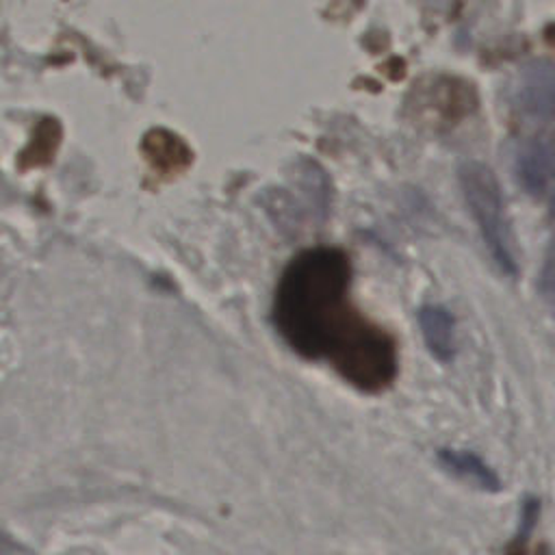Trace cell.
I'll return each instance as SVG.
<instances>
[{
	"label": "cell",
	"instance_id": "obj_12",
	"mask_svg": "<svg viewBox=\"0 0 555 555\" xmlns=\"http://www.w3.org/2000/svg\"><path fill=\"white\" fill-rule=\"evenodd\" d=\"M553 212H555V199H553Z\"/></svg>",
	"mask_w": 555,
	"mask_h": 555
},
{
	"label": "cell",
	"instance_id": "obj_7",
	"mask_svg": "<svg viewBox=\"0 0 555 555\" xmlns=\"http://www.w3.org/2000/svg\"><path fill=\"white\" fill-rule=\"evenodd\" d=\"M440 462L447 466V470L455 473L457 477H464L473 483H477L483 490H499L501 488V479L499 475L475 453L470 451H462V449H440L438 453Z\"/></svg>",
	"mask_w": 555,
	"mask_h": 555
},
{
	"label": "cell",
	"instance_id": "obj_11",
	"mask_svg": "<svg viewBox=\"0 0 555 555\" xmlns=\"http://www.w3.org/2000/svg\"><path fill=\"white\" fill-rule=\"evenodd\" d=\"M546 37H548V39L555 43V24H553V26L546 30Z\"/></svg>",
	"mask_w": 555,
	"mask_h": 555
},
{
	"label": "cell",
	"instance_id": "obj_5",
	"mask_svg": "<svg viewBox=\"0 0 555 555\" xmlns=\"http://www.w3.org/2000/svg\"><path fill=\"white\" fill-rule=\"evenodd\" d=\"M418 327L429 353L449 362L455 356V321L453 314L440 304H427L418 310Z\"/></svg>",
	"mask_w": 555,
	"mask_h": 555
},
{
	"label": "cell",
	"instance_id": "obj_6",
	"mask_svg": "<svg viewBox=\"0 0 555 555\" xmlns=\"http://www.w3.org/2000/svg\"><path fill=\"white\" fill-rule=\"evenodd\" d=\"M143 154L147 158V163L154 167V171L165 173V176H173L180 173L182 169L189 167L193 152L189 150V145L176 137L169 130H152L145 134L143 139Z\"/></svg>",
	"mask_w": 555,
	"mask_h": 555
},
{
	"label": "cell",
	"instance_id": "obj_2",
	"mask_svg": "<svg viewBox=\"0 0 555 555\" xmlns=\"http://www.w3.org/2000/svg\"><path fill=\"white\" fill-rule=\"evenodd\" d=\"M457 178L466 206L481 232V238L492 260L505 275H516L518 262L514 238L505 215L503 193L494 171L479 160H466L460 165Z\"/></svg>",
	"mask_w": 555,
	"mask_h": 555
},
{
	"label": "cell",
	"instance_id": "obj_8",
	"mask_svg": "<svg viewBox=\"0 0 555 555\" xmlns=\"http://www.w3.org/2000/svg\"><path fill=\"white\" fill-rule=\"evenodd\" d=\"M538 516H540V501L535 496H527L520 507V520H518L514 542L509 544V551H522L527 546V542L535 529Z\"/></svg>",
	"mask_w": 555,
	"mask_h": 555
},
{
	"label": "cell",
	"instance_id": "obj_10",
	"mask_svg": "<svg viewBox=\"0 0 555 555\" xmlns=\"http://www.w3.org/2000/svg\"><path fill=\"white\" fill-rule=\"evenodd\" d=\"M425 7H429L431 11H444L449 4H451V0H421Z\"/></svg>",
	"mask_w": 555,
	"mask_h": 555
},
{
	"label": "cell",
	"instance_id": "obj_9",
	"mask_svg": "<svg viewBox=\"0 0 555 555\" xmlns=\"http://www.w3.org/2000/svg\"><path fill=\"white\" fill-rule=\"evenodd\" d=\"M538 291H540L544 306L555 317V241L546 249V256H544V262L540 269V278H538Z\"/></svg>",
	"mask_w": 555,
	"mask_h": 555
},
{
	"label": "cell",
	"instance_id": "obj_1",
	"mask_svg": "<svg viewBox=\"0 0 555 555\" xmlns=\"http://www.w3.org/2000/svg\"><path fill=\"white\" fill-rule=\"evenodd\" d=\"M351 260L338 247L299 251L273 295V325L308 360H327L362 392H382L397 375L395 338L349 301Z\"/></svg>",
	"mask_w": 555,
	"mask_h": 555
},
{
	"label": "cell",
	"instance_id": "obj_4",
	"mask_svg": "<svg viewBox=\"0 0 555 555\" xmlns=\"http://www.w3.org/2000/svg\"><path fill=\"white\" fill-rule=\"evenodd\" d=\"M514 169L520 186L531 193H544L555 180V137L535 134L525 139L514 158Z\"/></svg>",
	"mask_w": 555,
	"mask_h": 555
},
{
	"label": "cell",
	"instance_id": "obj_3",
	"mask_svg": "<svg viewBox=\"0 0 555 555\" xmlns=\"http://www.w3.org/2000/svg\"><path fill=\"white\" fill-rule=\"evenodd\" d=\"M512 111L531 126L555 124V65L544 59L529 61L512 80Z\"/></svg>",
	"mask_w": 555,
	"mask_h": 555
}]
</instances>
